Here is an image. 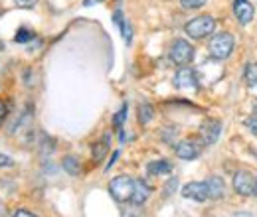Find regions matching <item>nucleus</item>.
Segmentation results:
<instances>
[{
  "label": "nucleus",
  "instance_id": "obj_25",
  "mask_svg": "<svg viewBox=\"0 0 257 217\" xmlns=\"http://www.w3.org/2000/svg\"><path fill=\"white\" fill-rule=\"evenodd\" d=\"M174 187H176V178H172V180L164 186V195H170V193L174 191Z\"/></svg>",
  "mask_w": 257,
  "mask_h": 217
},
{
  "label": "nucleus",
  "instance_id": "obj_30",
  "mask_svg": "<svg viewBox=\"0 0 257 217\" xmlns=\"http://www.w3.org/2000/svg\"><path fill=\"white\" fill-rule=\"evenodd\" d=\"M233 217H253L251 213H235Z\"/></svg>",
  "mask_w": 257,
  "mask_h": 217
},
{
  "label": "nucleus",
  "instance_id": "obj_27",
  "mask_svg": "<svg viewBox=\"0 0 257 217\" xmlns=\"http://www.w3.org/2000/svg\"><path fill=\"white\" fill-rule=\"evenodd\" d=\"M14 217H38V215H34V213L26 211V209H18V211L14 213Z\"/></svg>",
  "mask_w": 257,
  "mask_h": 217
},
{
  "label": "nucleus",
  "instance_id": "obj_5",
  "mask_svg": "<svg viewBox=\"0 0 257 217\" xmlns=\"http://www.w3.org/2000/svg\"><path fill=\"white\" fill-rule=\"evenodd\" d=\"M222 134V123L216 119H208L200 124V138L206 146H212Z\"/></svg>",
  "mask_w": 257,
  "mask_h": 217
},
{
  "label": "nucleus",
  "instance_id": "obj_2",
  "mask_svg": "<svg viewBox=\"0 0 257 217\" xmlns=\"http://www.w3.org/2000/svg\"><path fill=\"white\" fill-rule=\"evenodd\" d=\"M216 30V18L210 16V14H202V16H196L190 22H186L184 32L192 38V40H204L208 38L210 34H214Z\"/></svg>",
  "mask_w": 257,
  "mask_h": 217
},
{
  "label": "nucleus",
  "instance_id": "obj_1",
  "mask_svg": "<svg viewBox=\"0 0 257 217\" xmlns=\"http://www.w3.org/2000/svg\"><path fill=\"white\" fill-rule=\"evenodd\" d=\"M235 48V40L229 32H218L212 36L210 44H208V52L214 60H227L231 56Z\"/></svg>",
  "mask_w": 257,
  "mask_h": 217
},
{
  "label": "nucleus",
  "instance_id": "obj_12",
  "mask_svg": "<svg viewBox=\"0 0 257 217\" xmlns=\"http://www.w3.org/2000/svg\"><path fill=\"white\" fill-rule=\"evenodd\" d=\"M206 186H208V197L210 199H222L225 195V184L220 176H212L206 180Z\"/></svg>",
  "mask_w": 257,
  "mask_h": 217
},
{
  "label": "nucleus",
  "instance_id": "obj_22",
  "mask_svg": "<svg viewBox=\"0 0 257 217\" xmlns=\"http://www.w3.org/2000/svg\"><path fill=\"white\" fill-rule=\"evenodd\" d=\"M14 166V162H12V158L6 154H0V168H12Z\"/></svg>",
  "mask_w": 257,
  "mask_h": 217
},
{
  "label": "nucleus",
  "instance_id": "obj_28",
  "mask_svg": "<svg viewBox=\"0 0 257 217\" xmlns=\"http://www.w3.org/2000/svg\"><path fill=\"white\" fill-rule=\"evenodd\" d=\"M119 160V150L117 152H113V156H111V160H109V164H107V170H111L113 168V164Z\"/></svg>",
  "mask_w": 257,
  "mask_h": 217
},
{
  "label": "nucleus",
  "instance_id": "obj_17",
  "mask_svg": "<svg viewBox=\"0 0 257 217\" xmlns=\"http://www.w3.org/2000/svg\"><path fill=\"white\" fill-rule=\"evenodd\" d=\"M153 117H155V109H153V105H149V103H141V105H139V123L149 124L151 121H153Z\"/></svg>",
  "mask_w": 257,
  "mask_h": 217
},
{
  "label": "nucleus",
  "instance_id": "obj_6",
  "mask_svg": "<svg viewBox=\"0 0 257 217\" xmlns=\"http://www.w3.org/2000/svg\"><path fill=\"white\" fill-rule=\"evenodd\" d=\"M174 87L176 89H198V77L196 71L188 65H182L174 75Z\"/></svg>",
  "mask_w": 257,
  "mask_h": 217
},
{
  "label": "nucleus",
  "instance_id": "obj_24",
  "mask_svg": "<svg viewBox=\"0 0 257 217\" xmlns=\"http://www.w3.org/2000/svg\"><path fill=\"white\" fill-rule=\"evenodd\" d=\"M16 4H18L20 8H34V6L38 4V0H16Z\"/></svg>",
  "mask_w": 257,
  "mask_h": 217
},
{
  "label": "nucleus",
  "instance_id": "obj_19",
  "mask_svg": "<svg viewBox=\"0 0 257 217\" xmlns=\"http://www.w3.org/2000/svg\"><path fill=\"white\" fill-rule=\"evenodd\" d=\"M36 36H34L32 30H28V28H20V30L16 32V36H14V42L16 44H26V42H30L34 40Z\"/></svg>",
  "mask_w": 257,
  "mask_h": 217
},
{
  "label": "nucleus",
  "instance_id": "obj_16",
  "mask_svg": "<svg viewBox=\"0 0 257 217\" xmlns=\"http://www.w3.org/2000/svg\"><path fill=\"white\" fill-rule=\"evenodd\" d=\"M107 150H109V136H105L103 140H99L95 142L93 146H91V154H93V160L95 162H101L105 154H107Z\"/></svg>",
  "mask_w": 257,
  "mask_h": 217
},
{
  "label": "nucleus",
  "instance_id": "obj_8",
  "mask_svg": "<svg viewBox=\"0 0 257 217\" xmlns=\"http://www.w3.org/2000/svg\"><path fill=\"white\" fill-rule=\"evenodd\" d=\"M233 14H235L237 22L241 26H245V24H249L253 20L255 8H253V4L249 0H233Z\"/></svg>",
  "mask_w": 257,
  "mask_h": 217
},
{
  "label": "nucleus",
  "instance_id": "obj_23",
  "mask_svg": "<svg viewBox=\"0 0 257 217\" xmlns=\"http://www.w3.org/2000/svg\"><path fill=\"white\" fill-rule=\"evenodd\" d=\"M245 126H247V128H249V130H251V132H253V134L257 136V117H251V119H247V121H245Z\"/></svg>",
  "mask_w": 257,
  "mask_h": 217
},
{
  "label": "nucleus",
  "instance_id": "obj_9",
  "mask_svg": "<svg viewBox=\"0 0 257 217\" xmlns=\"http://www.w3.org/2000/svg\"><path fill=\"white\" fill-rule=\"evenodd\" d=\"M174 152L180 160H194L200 154V146L194 138H186V140H180L176 146H174Z\"/></svg>",
  "mask_w": 257,
  "mask_h": 217
},
{
  "label": "nucleus",
  "instance_id": "obj_18",
  "mask_svg": "<svg viewBox=\"0 0 257 217\" xmlns=\"http://www.w3.org/2000/svg\"><path fill=\"white\" fill-rule=\"evenodd\" d=\"M245 81L249 87H257V63H247L245 67Z\"/></svg>",
  "mask_w": 257,
  "mask_h": 217
},
{
  "label": "nucleus",
  "instance_id": "obj_14",
  "mask_svg": "<svg viewBox=\"0 0 257 217\" xmlns=\"http://www.w3.org/2000/svg\"><path fill=\"white\" fill-rule=\"evenodd\" d=\"M147 172H149V176H164V174L172 172V164L168 160H155L147 166Z\"/></svg>",
  "mask_w": 257,
  "mask_h": 217
},
{
  "label": "nucleus",
  "instance_id": "obj_3",
  "mask_svg": "<svg viewBox=\"0 0 257 217\" xmlns=\"http://www.w3.org/2000/svg\"><path fill=\"white\" fill-rule=\"evenodd\" d=\"M168 58H170V62L180 65V67H182V65H188V63L194 60V46L188 40L176 38V40L170 44Z\"/></svg>",
  "mask_w": 257,
  "mask_h": 217
},
{
  "label": "nucleus",
  "instance_id": "obj_29",
  "mask_svg": "<svg viewBox=\"0 0 257 217\" xmlns=\"http://www.w3.org/2000/svg\"><path fill=\"white\" fill-rule=\"evenodd\" d=\"M99 2H103V0H83V6H95Z\"/></svg>",
  "mask_w": 257,
  "mask_h": 217
},
{
  "label": "nucleus",
  "instance_id": "obj_4",
  "mask_svg": "<svg viewBox=\"0 0 257 217\" xmlns=\"http://www.w3.org/2000/svg\"><path fill=\"white\" fill-rule=\"evenodd\" d=\"M133 189H135V180L131 176H117L109 182V193L113 195V199H117L121 203L131 201Z\"/></svg>",
  "mask_w": 257,
  "mask_h": 217
},
{
  "label": "nucleus",
  "instance_id": "obj_7",
  "mask_svg": "<svg viewBox=\"0 0 257 217\" xmlns=\"http://www.w3.org/2000/svg\"><path fill=\"white\" fill-rule=\"evenodd\" d=\"M253 184H255V178L249 172L239 170V172L233 174V189L239 195H251L253 193Z\"/></svg>",
  "mask_w": 257,
  "mask_h": 217
},
{
  "label": "nucleus",
  "instance_id": "obj_13",
  "mask_svg": "<svg viewBox=\"0 0 257 217\" xmlns=\"http://www.w3.org/2000/svg\"><path fill=\"white\" fill-rule=\"evenodd\" d=\"M113 22L119 26V30H121V36H123L125 44H131V40H133V30H131V24L125 20V16H123V12H121V10H117V12L113 14Z\"/></svg>",
  "mask_w": 257,
  "mask_h": 217
},
{
  "label": "nucleus",
  "instance_id": "obj_31",
  "mask_svg": "<svg viewBox=\"0 0 257 217\" xmlns=\"http://www.w3.org/2000/svg\"><path fill=\"white\" fill-rule=\"evenodd\" d=\"M253 193L257 195V178H255V184H253Z\"/></svg>",
  "mask_w": 257,
  "mask_h": 217
},
{
  "label": "nucleus",
  "instance_id": "obj_21",
  "mask_svg": "<svg viewBox=\"0 0 257 217\" xmlns=\"http://www.w3.org/2000/svg\"><path fill=\"white\" fill-rule=\"evenodd\" d=\"M206 2H208V0H180L182 8H186V10H198V8H202Z\"/></svg>",
  "mask_w": 257,
  "mask_h": 217
},
{
  "label": "nucleus",
  "instance_id": "obj_32",
  "mask_svg": "<svg viewBox=\"0 0 257 217\" xmlns=\"http://www.w3.org/2000/svg\"><path fill=\"white\" fill-rule=\"evenodd\" d=\"M2 48H4V44H2V42H0V52H2Z\"/></svg>",
  "mask_w": 257,
  "mask_h": 217
},
{
  "label": "nucleus",
  "instance_id": "obj_10",
  "mask_svg": "<svg viewBox=\"0 0 257 217\" xmlns=\"http://www.w3.org/2000/svg\"><path fill=\"white\" fill-rule=\"evenodd\" d=\"M182 195L194 201H206L208 199V186L206 182H188L182 187Z\"/></svg>",
  "mask_w": 257,
  "mask_h": 217
},
{
  "label": "nucleus",
  "instance_id": "obj_26",
  "mask_svg": "<svg viewBox=\"0 0 257 217\" xmlns=\"http://www.w3.org/2000/svg\"><path fill=\"white\" fill-rule=\"evenodd\" d=\"M6 115H8V113H6V103L0 101V126H2V123L6 121Z\"/></svg>",
  "mask_w": 257,
  "mask_h": 217
},
{
  "label": "nucleus",
  "instance_id": "obj_15",
  "mask_svg": "<svg viewBox=\"0 0 257 217\" xmlns=\"http://www.w3.org/2000/svg\"><path fill=\"white\" fill-rule=\"evenodd\" d=\"M62 166H64V170L69 176H79L81 174V162L75 156H65Z\"/></svg>",
  "mask_w": 257,
  "mask_h": 217
},
{
  "label": "nucleus",
  "instance_id": "obj_11",
  "mask_svg": "<svg viewBox=\"0 0 257 217\" xmlns=\"http://www.w3.org/2000/svg\"><path fill=\"white\" fill-rule=\"evenodd\" d=\"M149 197H151V186H149L145 180H135V189H133L131 201H133L135 205H143Z\"/></svg>",
  "mask_w": 257,
  "mask_h": 217
},
{
  "label": "nucleus",
  "instance_id": "obj_20",
  "mask_svg": "<svg viewBox=\"0 0 257 217\" xmlns=\"http://www.w3.org/2000/svg\"><path fill=\"white\" fill-rule=\"evenodd\" d=\"M125 121H127V105H123V107L119 109V113L113 117V126H115L117 130H121V126L125 124Z\"/></svg>",
  "mask_w": 257,
  "mask_h": 217
}]
</instances>
